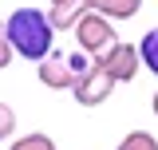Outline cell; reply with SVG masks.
Masks as SVG:
<instances>
[{
    "label": "cell",
    "instance_id": "cell-4",
    "mask_svg": "<svg viewBox=\"0 0 158 150\" xmlns=\"http://www.w3.org/2000/svg\"><path fill=\"white\" fill-rule=\"evenodd\" d=\"M111 87H115V79L103 71L99 63H91V71L75 79L71 95H75L79 107H99V103H107V99H111Z\"/></svg>",
    "mask_w": 158,
    "mask_h": 150
},
{
    "label": "cell",
    "instance_id": "cell-1",
    "mask_svg": "<svg viewBox=\"0 0 158 150\" xmlns=\"http://www.w3.org/2000/svg\"><path fill=\"white\" fill-rule=\"evenodd\" d=\"M4 36L12 44V52L24 59H40L52 56V40H56V28H52V20L48 12H40V8H16L12 16L4 20Z\"/></svg>",
    "mask_w": 158,
    "mask_h": 150
},
{
    "label": "cell",
    "instance_id": "cell-8",
    "mask_svg": "<svg viewBox=\"0 0 158 150\" xmlns=\"http://www.w3.org/2000/svg\"><path fill=\"white\" fill-rule=\"evenodd\" d=\"M138 59H142V67H146V71L158 75V28H150L146 36L138 40Z\"/></svg>",
    "mask_w": 158,
    "mask_h": 150
},
{
    "label": "cell",
    "instance_id": "cell-13",
    "mask_svg": "<svg viewBox=\"0 0 158 150\" xmlns=\"http://www.w3.org/2000/svg\"><path fill=\"white\" fill-rule=\"evenodd\" d=\"M150 107H154V115H158V95H154V103H150Z\"/></svg>",
    "mask_w": 158,
    "mask_h": 150
},
{
    "label": "cell",
    "instance_id": "cell-12",
    "mask_svg": "<svg viewBox=\"0 0 158 150\" xmlns=\"http://www.w3.org/2000/svg\"><path fill=\"white\" fill-rule=\"evenodd\" d=\"M12 56H16V52H12V44H8V36H4V28H0V71H4V67L12 63Z\"/></svg>",
    "mask_w": 158,
    "mask_h": 150
},
{
    "label": "cell",
    "instance_id": "cell-14",
    "mask_svg": "<svg viewBox=\"0 0 158 150\" xmlns=\"http://www.w3.org/2000/svg\"><path fill=\"white\" fill-rule=\"evenodd\" d=\"M52 4H63V0H52Z\"/></svg>",
    "mask_w": 158,
    "mask_h": 150
},
{
    "label": "cell",
    "instance_id": "cell-9",
    "mask_svg": "<svg viewBox=\"0 0 158 150\" xmlns=\"http://www.w3.org/2000/svg\"><path fill=\"white\" fill-rule=\"evenodd\" d=\"M115 150H158V138H154V134H146V131H131Z\"/></svg>",
    "mask_w": 158,
    "mask_h": 150
},
{
    "label": "cell",
    "instance_id": "cell-2",
    "mask_svg": "<svg viewBox=\"0 0 158 150\" xmlns=\"http://www.w3.org/2000/svg\"><path fill=\"white\" fill-rule=\"evenodd\" d=\"M75 44H79V52H87L91 59H99L103 52H111L118 40H115L111 20H107V16H99L95 8H91V12H83V16L75 20Z\"/></svg>",
    "mask_w": 158,
    "mask_h": 150
},
{
    "label": "cell",
    "instance_id": "cell-11",
    "mask_svg": "<svg viewBox=\"0 0 158 150\" xmlns=\"http://www.w3.org/2000/svg\"><path fill=\"white\" fill-rule=\"evenodd\" d=\"M12 131H16V111H12L8 103H0V142L12 138Z\"/></svg>",
    "mask_w": 158,
    "mask_h": 150
},
{
    "label": "cell",
    "instance_id": "cell-7",
    "mask_svg": "<svg viewBox=\"0 0 158 150\" xmlns=\"http://www.w3.org/2000/svg\"><path fill=\"white\" fill-rule=\"evenodd\" d=\"M138 8H142V0H95V12L107 20H131L138 16Z\"/></svg>",
    "mask_w": 158,
    "mask_h": 150
},
{
    "label": "cell",
    "instance_id": "cell-3",
    "mask_svg": "<svg viewBox=\"0 0 158 150\" xmlns=\"http://www.w3.org/2000/svg\"><path fill=\"white\" fill-rule=\"evenodd\" d=\"M95 63L111 75L115 83H131V79L138 75V67H142V59H138V44H115V48L103 52Z\"/></svg>",
    "mask_w": 158,
    "mask_h": 150
},
{
    "label": "cell",
    "instance_id": "cell-5",
    "mask_svg": "<svg viewBox=\"0 0 158 150\" xmlns=\"http://www.w3.org/2000/svg\"><path fill=\"white\" fill-rule=\"evenodd\" d=\"M40 83H44V87H52V91H63V87L71 91V87H75V71H71V63H67L63 52L52 48V56L40 59Z\"/></svg>",
    "mask_w": 158,
    "mask_h": 150
},
{
    "label": "cell",
    "instance_id": "cell-6",
    "mask_svg": "<svg viewBox=\"0 0 158 150\" xmlns=\"http://www.w3.org/2000/svg\"><path fill=\"white\" fill-rule=\"evenodd\" d=\"M95 8V0H63V4H52V12H48V20H52V28H75V20L83 16V12H91Z\"/></svg>",
    "mask_w": 158,
    "mask_h": 150
},
{
    "label": "cell",
    "instance_id": "cell-10",
    "mask_svg": "<svg viewBox=\"0 0 158 150\" xmlns=\"http://www.w3.org/2000/svg\"><path fill=\"white\" fill-rule=\"evenodd\" d=\"M8 150H56V142H52L48 134H40V131H36V134H24V138H16Z\"/></svg>",
    "mask_w": 158,
    "mask_h": 150
}]
</instances>
